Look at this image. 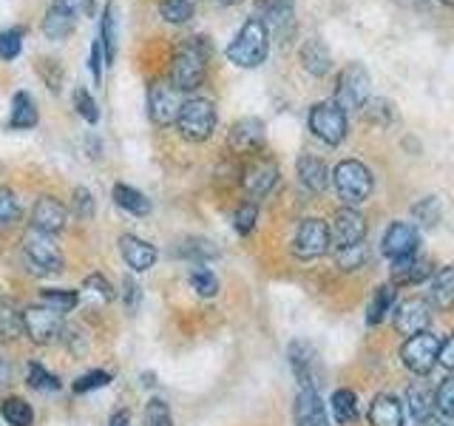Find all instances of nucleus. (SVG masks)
Returning a JSON list of instances; mask_svg holds the SVG:
<instances>
[{
    "label": "nucleus",
    "instance_id": "f257e3e1",
    "mask_svg": "<svg viewBox=\"0 0 454 426\" xmlns=\"http://www.w3.org/2000/svg\"><path fill=\"white\" fill-rule=\"evenodd\" d=\"M210 54H213V46L207 37L202 35L188 37L176 49L174 63H170V83H174L179 91H196L199 85L205 83Z\"/></svg>",
    "mask_w": 454,
    "mask_h": 426
},
{
    "label": "nucleus",
    "instance_id": "f03ea898",
    "mask_svg": "<svg viewBox=\"0 0 454 426\" xmlns=\"http://www.w3.org/2000/svg\"><path fill=\"white\" fill-rule=\"evenodd\" d=\"M267 51H270V28L264 26V20L250 18L231 40V46H227V60L236 63L239 68H255L267 60Z\"/></svg>",
    "mask_w": 454,
    "mask_h": 426
},
{
    "label": "nucleus",
    "instance_id": "7ed1b4c3",
    "mask_svg": "<svg viewBox=\"0 0 454 426\" xmlns=\"http://www.w3.org/2000/svg\"><path fill=\"white\" fill-rule=\"evenodd\" d=\"M23 256L35 276H54L63 270V253L54 245V239L43 231L28 227L23 233Z\"/></svg>",
    "mask_w": 454,
    "mask_h": 426
},
{
    "label": "nucleus",
    "instance_id": "20e7f679",
    "mask_svg": "<svg viewBox=\"0 0 454 426\" xmlns=\"http://www.w3.org/2000/svg\"><path fill=\"white\" fill-rule=\"evenodd\" d=\"M333 182H335L338 196L344 199L349 208L361 205L372 196V174H369V168L358 160L338 162L333 170Z\"/></svg>",
    "mask_w": 454,
    "mask_h": 426
},
{
    "label": "nucleus",
    "instance_id": "39448f33",
    "mask_svg": "<svg viewBox=\"0 0 454 426\" xmlns=\"http://www.w3.org/2000/svg\"><path fill=\"white\" fill-rule=\"evenodd\" d=\"M66 327H63V312H57L46 304H32L23 310V335L37 347H49L57 344L63 338Z\"/></svg>",
    "mask_w": 454,
    "mask_h": 426
},
{
    "label": "nucleus",
    "instance_id": "423d86ee",
    "mask_svg": "<svg viewBox=\"0 0 454 426\" xmlns=\"http://www.w3.org/2000/svg\"><path fill=\"white\" fill-rule=\"evenodd\" d=\"M179 134L191 142H205L213 128H216V106L210 103L205 97H191L182 103V111H179Z\"/></svg>",
    "mask_w": 454,
    "mask_h": 426
},
{
    "label": "nucleus",
    "instance_id": "0eeeda50",
    "mask_svg": "<svg viewBox=\"0 0 454 426\" xmlns=\"http://www.w3.org/2000/svg\"><path fill=\"white\" fill-rule=\"evenodd\" d=\"M309 131L316 134L326 146H338L347 137V111L340 108L335 99L312 106L309 111Z\"/></svg>",
    "mask_w": 454,
    "mask_h": 426
},
{
    "label": "nucleus",
    "instance_id": "6e6552de",
    "mask_svg": "<svg viewBox=\"0 0 454 426\" xmlns=\"http://www.w3.org/2000/svg\"><path fill=\"white\" fill-rule=\"evenodd\" d=\"M182 103V91L170 80H153L148 85V114L160 128L179 120Z\"/></svg>",
    "mask_w": 454,
    "mask_h": 426
},
{
    "label": "nucleus",
    "instance_id": "1a4fd4ad",
    "mask_svg": "<svg viewBox=\"0 0 454 426\" xmlns=\"http://www.w3.org/2000/svg\"><path fill=\"white\" fill-rule=\"evenodd\" d=\"M369 99V75L361 63H349L338 77V91L335 103L349 111V108H364Z\"/></svg>",
    "mask_w": 454,
    "mask_h": 426
},
{
    "label": "nucleus",
    "instance_id": "9d476101",
    "mask_svg": "<svg viewBox=\"0 0 454 426\" xmlns=\"http://www.w3.org/2000/svg\"><path fill=\"white\" fill-rule=\"evenodd\" d=\"M330 250V225L321 219H304L293 239V253L298 259H318Z\"/></svg>",
    "mask_w": 454,
    "mask_h": 426
},
{
    "label": "nucleus",
    "instance_id": "9b49d317",
    "mask_svg": "<svg viewBox=\"0 0 454 426\" xmlns=\"http://www.w3.org/2000/svg\"><path fill=\"white\" fill-rule=\"evenodd\" d=\"M437 352H440L437 338L429 333H418V335H409V341L401 350V359L411 373L426 375V373H432V367L437 364Z\"/></svg>",
    "mask_w": 454,
    "mask_h": 426
},
{
    "label": "nucleus",
    "instance_id": "f8f14e48",
    "mask_svg": "<svg viewBox=\"0 0 454 426\" xmlns=\"http://www.w3.org/2000/svg\"><path fill=\"white\" fill-rule=\"evenodd\" d=\"M364 236H366V219L355 208H344V210H338L335 217H333L330 241H333L335 250L361 245Z\"/></svg>",
    "mask_w": 454,
    "mask_h": 426
},
{
    "label": "nucleus",
    "instance_id": "ddd939ff",
    "mask_svg": "<svg viewBox=\"0 0 454 426\" xmlns=\"http://www.w3.org/2000/svg\"><path fill=\"white\" fill-rule=\"evenodd\" d=\"M278 182V165L273 160H255L253 165L245 168L241 174V188L250 199H262L273 191V185Z\"/></svg>",
    "mask_w": 454,
    "mask_h": 426
},
{
    "label": "nucleus",
    "instance_id": "4468645a",
    "mask_svg": "<svg viewBox=\"0 0 454 426\" xmlns=\"http://www.w3.org/2000/svg\"><path fill=\"white\" fill-rule=\"evenodd\" d=\"M429 321H432V312H429V304H426L423 298H406V302H401L395 310V327L401 335L426 333Z\"/></svg>",
    "mask_w": 454,
    "mask_h": 426
},
{
    "label": "nucleus",
    "instance_id": "2eb2a0df",
    "mask_svg": "<svg viewBox=\"0 0 454 426\" xmlns=\"http://www.w3.org/2000/svg\"><path fill=\"white\" fill-rule=\"evenodd\" d=\"M66 219H68V210L60 199L54 196H40L35 202V210H32V227L35 231H43V233H60L66 227Z\"/></svg>",
    "mask_w": 454,
    "mask_h": 426
},
{
    "label": "nucleus",
    "instance_id": "dca6fc26",
    "mask_svg": "<svg viewBox=\"0 0 454 426\" xmlns=\"http://www.w3.org/2000/svg\"><path fill=\"white\" fill-rule=\"evenodd\" d=\"M227 146L233 154H255L264 146V122L255 117L239 120L227 134Z\"/></svg>",
    "mask_w": 454,
    "mask_h": 426
},
{
    "label": "nucleus",
    "instance_id": "f3484780",
    "mask_svg": "<svg viewBox=\"0 0 454 426\" xmlns=\"http://www.w3.org/2000/svg\"><path fill=\"white\" fill-rule=\"evenodd\" d=\"M290 367L301 383V390H316V378H318V359H316V350H312L307 341H293L290 350Z\"/></svg>",
    "mask_w": 454,
    "mask_h": 426
},
{
    "label": "nucleus",
    "instance_id": "a211bd4d",
    "mask_svg": "<svg viewBox=\"0 0 454 426\" xmlns=\"http://www.w3.org/2000/svg\"><path fill=\"white\" fill-rule=\"evenodd\" d=\"M120 253L134 273H145V270H151L156 264V248L151 245V241L131 236V233L120 236Z\"/></svg>",
    "mask_w": 454,
    "mask_h": 426
},
{
    "label": "nucleus",
    "instance_id": "6ab92c4d",
    "mask_svg": "<svg viewBox=\"0 0 454 426\" xmlns=\"http://www.w3.org/2000/svg\"><path fill=\"white\" fill-rule=\"evenodd\" d=\"M418 250V231L406 222H395L387 236H383V256L389 259H403V256H415Z\"/></svg>",
    "mask_w": 454,
    "mask_h": 426
},
{
    "label": "nucleus",
    "instance_id": "aec40b11",
    "mask_svg": "<svg viewBox=\"0 0 454 426\" xmlns=\"http://www.w3.org/2000/svg\"><path fill=\"white\" fill-rule=\"evenodd\" d=\"M295 426H330L318 390H301L295 398Z\"/></svg>",
    "mask_w": 454,
    "mask_h": 426
},
{
    "label": "nucleus",
    "instance_id": "412c9836",
    "mask_svg": "<svg viewBox=\"0 0 454 426\" xmlns=\"http://www.w3.org/2000/svg\"><path fill=\"white\" fill-rule=\"evenodd\" d=\"M23 335V310L12 296L0 293V344H12Z\"/></svg>",
    "mask_w": 454,
    "mask_h": 426
},
{
    "label": "nucleus",
    "instance_id": "4be33fe9",
    "mask_svg": "<svg viewBox=\"0 0 454 426\" xmlns=\"http://www.w3.org/2000/svg\"><path fill=\"white\" fill-rule=\"evenodd\" d=\"M74 26H77V14L57 0L54 6H49L46 18H43V35L51 37V40H63L74 32Z\"/></svg>",
    "mask_w": 454,
    "mask_h": 426
},
{
    "label": "nucleus",
    "instance_id": "5701e85b",
    "mask_svg": "<svg viewBox=\"0 0 454 426\" xmlns=\"http://www.w3.org/2000/svg\"><path fill=\"white\" fill-rule=\"evenodd\" d=\"M298 179H301L304 188H309L312 193H321L330 188V168H326L318 156H298Z\"/></svg>",
    "mask_w": 454,
    "mask_h": 426
},
{
    "label": "nucleus",
    "instance_id": "b1692460",
    "mask_svg": "<svg viewBox=\"0 0 454 426\" xmlns=\"http://www.w3.org/2000/svg\"><path fill=\"white\" fill-rule=\"evenodd\" d=\"M301 66L309 71V75H316V77L330 75V68H333V54H330V49H326V43H324V40L312 37V40L304 43V46H301Z\"/></svg>",
    "mask_w": 454,
    "mask_h": 426
},
{
    "label": "nucleus",
    "instance_id": "393cba45",
    "mask_svg": "<svg viewBox=\"0 0 454 426\" xmlns=\"http://www.w3.org/2000/svg\"><path fill=\"white\" fill-rule=\"evenodd\" d=\"M432 276V264L415 256H403V259L392 262V281L395 284H420L423 279Z\"/></svg>",
    "mask_w": 454,
    "mask_h": 426
},
{
    "label": "nucleus",
    "instance_id": "a878e982",
    "mask_svg": "<svg viewBox=\"0 0 454 426\" xmlns=\"http://www.w3.org/2000/svg\"><path fill=\"white\" fill-rule=\"evenodd\" d=\"M369 423L372 426H403V406L392 395H378L369 406Z\"/></svg>",
    "mask_w": 454,
    "mask_h": 426
},
{
    "label": "nucleus",
    "instance_id": "bb28decb",
    "mask_svg": "<svg viewBox=\"0 0 454 426\" xmlns=\"http://www.w3.org/2000/svg\"><path fill=\"white\" fill-rule=\"evenodd\" d=\"M37 125V106L35 97L28 91H18L12 99V117H9V128L14 131H28V128Z\"/></svg>",
    "mask_w": 454,
    "mask_h": 426
},
{
    "label": "nucleus",
    "instance_id": "cd10ccee",
    "mask_svg": "<svg viewBox=\"0 0 454 426\" xmlns=\"http://www.w3.org/2000/svg\"><path fill=\"white\" fill-rule=\"evenodd\" d=\"M99 43H103V51H106V66L114 63L117 57V4L108 0L106 9H103V20H99Z\"/></svg>",
    "mask_w": 454,
    "mask_h": 426
},
{
    "label": "nucleus",
    "instance_id": "c85d7f7f",
    "mask_svg": "<svg viewBox=\"0 0 454 426\" xmlns=\"http://www.w3.org/2000/svg\"><path fill=\"white\" fill-rule=\"evenodd\" d=\"M259 9L264 18V26L267 28H278V32H284L290 23H293V0H259Z\"/></svg>",
    "mask_w": 454,
    "mask_h": 426
},
{
    "label": "nucleus",
    "instance_id": "c756f323",
    "mask_svg": "<svg viewBox=\"0 0 454 426\" xmlns=\"http://www.w3.org/2000/svg\"><path fill=\"white\" fill-rule=\"evenodd\" d=\"M406 404L411 409V415H415V421H429L432 412H434V392L426 387V383H411V387L406 390Z\"/></svg>",
    "mask_w": 454,
    "mask_h": 426
},
{
    "label": "nucleus",
    "instance_id": "7c9ffc66",
    "mask_svg": "<svg viewBox=\"0 0 454 426\" xmlns=\"http://www.w3.org/2000/svg\"><path fill=\"white\" fill-rule=\"evenodd\" d=\"M114 202L122 210L134 213V217H148L151 213V199L145 193H139L131 185H114Z\"/></svg>",
    "mask_w": 454,
    "mask_h": 426
},
{
    "label": "nucleus",
    "instance_id": "2f4dec72",
    "mask_svg": "<svg viewBox=\"0 0 454 426\" xmlns=\"http://www.w3.org/2000/svg\"><path fill=\"white\" fill-rule=\"evenodd\" d=\"M432 304L437 310H451L454 307V267H443L432 281Z\"/></svg>",
    "mask_w": 454,
    "mask_h": 426
},
{
    "label": "nucleus",
    "instance_id": "473e14b6",
    "mask_svg": "<svg viewBox=\"0 0 454 426\" xmlns=\"http://www.w3.org/2000/svg\"><path fill=\"white\" fill-rule=\"evenodd\" d=\"M0 415L6 418L9 426H32L35 423V409L28 401H23V398L12 395L6 398L4 404H0Z\"/></svg>",
    "mask_w": 454,
    "mask_h": 426
},
{
    "label": "nucleus",
    "instance_id": "72a5a7b5",
    "mask_svg": "<svg viewBox=\"0 0 454 426\" xmlns=\"http://www.w3.org/2000/svg\"><path fill=\"white\" fill-rule=\"evenodd\" d=\"M333 415L340 426L358 421V398L352 390H338L333 392Z\"/></svg>",
    "mask_w": 454,
    "mask_h": 426
},
{
    "label": "nucleus",
    "instance_id": "f704fd0d",
    "mask_svg": "<svg viewBox=\"0 0 454 426\" xmlns=\"http://www.w3.org/2000/svg\"><path fill=\"white\" fill-rule=\"evenodd\" d=\"M40 302L57 312H68L80 304V293L66 290V288H51V290H40Z\"/></svg>",
    "mask_w": 454,
    "mask_h": 426
},
{
    "label": "nucleus",
    "instance_id": "c9c22d12",
    "mask_svg": "<svg viewBox=\"0 0 454 426\" xmlns=\"http://www.w3.org/2000/svg\"><path fill=\"white\" fill-rule=\"evenodd\" d=\"M160 14L168 23H188L193 18V4L191 0H160Z\"/></svg>",
    "mask_w": 454,
    "mask_h": 426
},
{
    "label": "nucleus",
    "instance_id": "e433bc0d",
    "mask_svg": "<svg viewBox=\"0 0 454 426\" xmlns=\"http://www.w3.org/2000/svg\"><path fill=\"white\" fill-rule=\"evenodd\" d=\"M392 304H395V290H392V284H383V288H378V293L372 296V304H369V316H366V321H369V324L383 321V316H387Z\"/></svg>",
    "mask_w": 454,
    "mask_h": 426
},
{
    "label": "nucleus",
    "instance_id": "4c0bfd02",
    "mask_svg": "<svg viewBox=\"0 0 454 426\" xmlns=\"http://www.w3.org/2000/svg\"><path fill=\"white\" fill-rule=\"evenodd\" d=\"M191 288L202 298H210V296L219 293V279L213 276L207 267H193L191 270Z\"/></svg>",
    "mask_w": 454,
    "mask_h": 426
},
{
    "label": "nucleus",
    "instance_id": "58836bf2",
    "mask_svg": "<svg viewBox=\"0 0 454 426\" xmlns=\"http://www.w3.org/2000/svg\"><path fill=\"white\" fill-rule=\"evenodd\" d=\"M28 387L40 392H57L60 390V378L51 375L49 369H43L40 364H28Z\"/></svg>",
    "mask_w": 454,
    "mask_h": 426
},
{
    "label": "nucleus",
    "instance_id": "ea45409f",
    "mask_svg": "<svg viewBox=\"0 0 454 426\" xmlns=\"http://www.w3.org/2000/svg\"><path fill=\"white\" fill-rule=\"evenodd\" d=\"M23 49V28L14 26V28H4L0 32V60H14Z\"/></svg>",
    "mask_w": 454,
    "mask_h": 426
},
{
    "label": "nucleus",
    "instance_id": "a19ab883",
    "mask_svg": "<svg viewBox=\"0 0 454 426\" xmlns=\"http://www.w3.org/2000/svg\"><path fill=\"white\" fill-rule=\"evenodd\" d=\"M255 222H259V205L255 202H241L239 210H236V217H233V227H236V233L241 236H247Z\"/></svg>",
    "mask_w": 454,
    "mask_h": 426
},
{
    "label": "nucleus",
    "instance_id": "79ce46f5",
    "mask_svg": "<svg viewBox=\"0 0 454 426\" xmlns=\"http://www.w3.org/2000/svg\"><path fill=\"white\" fill-rule=\"evenodd\" d=\"M37 71H40L43 83H46L54 94L60 91V85H63V66L60 63L49 60V57H40V60H37Z\"/></svg>",
    "mask_w": 454,
    "mask_h": 426
},
{
    "label": "nucleus",
    "instance_id": "37998d69",
    "mask_svg": "<svg viewBox=\"0 0 454 426\" xmlns=\"http://www.w3.org/2000/svg\"><path fill=\"white\" fill-rule=\"evenodd\" d=\"M74 108H77V114L85 120V122H97L99 120V108H97V99L82 89V85H77L74 89Z\"/></svg>",
    "mask_w": 454,
    "mask_h": 426
},
{
    "label": "nucleus",
    "instance_id": "c03bdc74",
    "mask_svg": "<svg viewBox=\"0 0 454 426\" xmlns=\"http://www.w3.org/2000/svg\"><path fill=\"white\" fill-rule=\"evenodd\" d=\"M145 426H174L168 401H162V398H151L145 406Z\"/></svg>",
    "mask_w": 454,
    "mask_h": 426
},
{
    "label": "nucleus",
    "instance_id": "a18cd8bd",
    "mask_svg": "<svg viewBox=\"0 0 454 426\" xmlns=\"http://www.w3.org/2000/svg\"><path fill=\"white\" fill-rule=\"evenodd\" d=\"M179 256H184V259L205 262V259H213V256H216V248H213L210 241H205V239H188L179 248Z\"/></svg>",
    "mask_w": 454,
    "mask_h": 426
},
{
    "label": "nucleus",
    "instance_id": "49530a36",
    "mask_svg": "<svg viewBox=\"0 0 454 426\" xmlns=\"http://www.w3.org/2000/svg\"><path fill=\"white\" fill-rule=\"evenodd\" d=\"M335 253H338V264L344 267V270H358V267H364L366 259H369V250H366L364 241H361V245L344 248V250H335Z\"/></svg>",
    "mask_w": 454,
    "mask_h": 426
},
{
    "label": "nucleus",
    "instance_id": "de8ad7c7",
    "mask_svg": "<svg viewBox=\"0 0 454 426\" xmlns=\"http://www.w3.org/2000/svg\"><path fill=\"white\" fill-rule=\"evenodd\" d=\"M20 217V202L12 188H0V225H14Z\"/></svg>",
    "mask_w": 454,
    "mask_h": 426
},
{
    "label": "nucleus",
    "instance_id": "09e8293b",
    "mask_svg": "<svg viewBox=\"0 0 454 426\" xmlns=\"http://www.w3.org/2000/svg\"><path fill=\"white\" fill-rule=\"evenodd\" d=\"M111 383V373L106 369H91V373H85L82 378L74 381V392L82 395V392H91V390H103Z\"/></svg>",
    "mask_w": 454,
    "mask_h": 426
},
{
    "label": "nucleus",
    "instance_id": "8fccbe9b",
    "mask_svg": "<svg viewBox=\"0 0 454 426\" xmlns=\"http://www.w3.org/2000/svg\"><path fill=\"white\" fill-rule=\"evenodd\" d=\"M82 288H85V290H91L94 296H99V298H103V302H117V298H120V293L111 288L108 279H106L103 273H91V276H85Z\"/></svg>",
    "mask_w": 454,
    "mask_h": 426
},
{
    "label": "nucleus",
    "instance_id": "3c124183",
    "mask_svg": "<svg viewBox=\"0 0 454 426\" xmlns=\"http://www.w3.org/2000/svg\"><path fill=\"white\" fill-rule=\"evenodd\" d=\"M434 406L440 409V415L454 418V378H446L434 392Z\"/></svg>",
    "mask_w": 454,
    "mask_h": 426
},
{
    "label": "nucleus",
    "instance_id": "603ef678",
    "mask_svg": "<svg viewBox=\"0 0 454 426\" xmlns=\"http://www.w3.org/2000/svg\"><path fill=\"white\" fill-rule=\"evenodd\" d=\"M74 217L89 222L94 217V199L85 188H74Z\"/></svg>",
    "mask_w": 454,
    "mask_h": 426
},
{
    "label": "nucleus",
    "instance_id": "864d4df0",
    "mask_svg": "<svg viewBox=\"0 0 454 426\" xmlns=\"http://www.w3.org/2000/svg\"><path fill=\"white\" fill-rule=\"evenodd\" d=\"M120 296H122V302H125L128 312H134L137 304H139V298H142V290H139V284H137L131 276H128V279H122V290H120Z\"/></svg>",
    "mask_w": 454,
    "mask_h": 426
},
{
    "label": "nucleus",
    "instance_id": "5fc2aeb1",
    "mask_svg": "<svg viewBox=\"0 0 454 426\" xmlns=\"http://www.w3.org/2000/svg\"><path fill=\"white\" fill-rule=\"evenodd\" d=\"M103 68H106V51H103V43H99V37L91 43V75L99 85V80H103Z\"/></svg>",
    "mask_w": 454,
    "mask_h": 426
},
{
    "label": "nucleus",
    "instance_id": "6e6d98bb",
    "mask_svg": "<svg viewBox=\"0 0 454 426\" xmlns=\"http://www.w3.org/2000/svg\"><path fill=\"white\" fill-rule=\"evenodd\" d=\"M437 361L443 364L446 369H454V335H449V338L443 341V344H440Z\"/></svg>",
    "mask_w": 454,
    "mask_h": 426
},
{
    "label": "nucleus",
    "instance_id": "4d7b16f0",
    "mask_svg": "<svg viewBox=\"0 0 454 426\" xmlns=\"http://www.w3.org/2000/svg\"><path fill=\"white\" fill-rule=\"evenodd\" d=\"M63 6H68L74 14H80V12H89L91 14V0H60Z\"/></svg>",
    "mask_w": 454,
    "mask_h": 426
},
{
    "label": "nucleus",
    "instance_id": "13d9d810",
    "mask_svg": "<svg viewBox=\"0 0 454 426\" xmlns=\"http://www.w3.org/2000/svg\"><path fill=\"white\" fill-rule=\"evenodd\" d=\"M108 426H131V412H128V409H120L117 415L111 418Z\"/></svg>",
    "mask_w": 454,
    "mask_h": 426
},
{
    "label": "nucleus",
    "instance_id": "bf43d9fd",
    "mask_svg": "<svg viewBox=\"0 0 454 426\" xmlns=\"http://www.w3.org/2000/svg\"><path fill=\"white\" fill-rule=\"evenodd\" d=\"M216 4H222V6H233V4H241V0H216Z\"/></svg>",
    "mask_w": 454,
    "mask_h": 426
},
{
    "label": "nucleus",
    "instance_id": "052dcab7",
    "mask_svg": "<svg viewBox=\"0 0 454 426\" xmlns=\"http://www.w3.org/2000/svg\"><path fill=\"white\" fill-rule=\"evenodd\" d=\"M418 426H440V423H437V421H434V418H429V421H420V423H418Z\"/></svg>",
    "mask_w": 454,
    "mask_h": 426
},
{
    "label": "nucleus",
    "instance_id": "680f3d73",
    "mask_svg": "<svg viewBox=\"0 0 454 426\" xmlns=\"http://www.w3.org/2000/svg\"><path fill=\"white\" fill-rule=\"evenodd\" d=\"M443 4H449V6H454V0H443Z\"/></svg>",
    "mask_w": 454,
    "mask_h": 426
}]
</instances>
